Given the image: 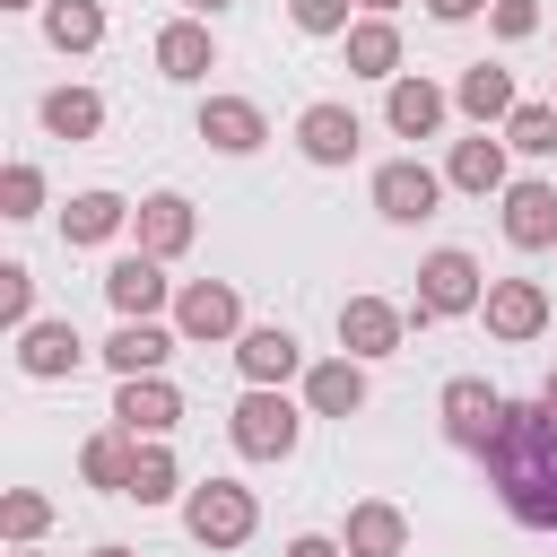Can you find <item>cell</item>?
<instances>
[{"mask_svg":"<svg viewBox=\"0 0 557 557\" xmlns=\"http://www.w3.org/2000/svg\"><path fill=\"white\" fill-rule=\"evenodd\" d=\"M487 305V270L461 252V244H435L426 261H418V305H409V322H453V313H479Z\"/></svg>","mask_w":557,"mask_h":557,"instance_id":"cell-2","label":"cell"},{"mask_svg":"<svg viewBox=\"0 0 557 557\" xmlns=\"http://www.w3.org/2000/svg\"><path fill=\"white\" fill-rule=\"evenodd\" d=\"M131 235H139V252H148V261H174V252L200 235V218H191V200H183V191H148V200L131 209Z\"/></svg>","mask_w":557,"mask_h":557,"instance_id":"cell-13","label":"cell"},{"mask_svg":"<svg viewBox=\"0 0 557 557\" xmlns=\"http://www.w3.org/2000/svg\"><path fill=\"white\" fill-rule=\"evenodd\" d=\"M165 296H174L165 261H148L139 244H131V252H122V261L104 270V305H113L122 322H157V313H165Z\"/></svg>","mask_w":557,"mask_h":557,"instance_id":"cell-6","label":"cell"},{"mask_svg":"<svg viewBox=\"0 0 557 557\" xmlns=\"http://www.w3.org/2000/svg\"><path fill=\"white\" fill-rule=\"evenodd\" d=\"M540 409H548V418H557V374H548V383H540Z\"/></svg>","mask_w":557,"mask_h":557,"instance_id":"cell-40","label":"cell"},{"mask_svg":"<svg viewBox=\"0 0 557 557\" xmlns=\"http://www.w3.org/2000/svg\"><path fill=\"white\" fill-rule=\"evenodd\" d=\"M453 104H461V113L487 131V122H513V104H522V96H513V70L470 61V70H461V87H453Z\"/></svg>","mask_w":557,"mask_h":557,"instance_id":"cell-23","label":"cell"},{"mask_svg":"<svg viewBox=\"0 0 557 557\" xmlns=\"http://www.w3.org/2000/svg\"><path fill=\"white\" fill-rule=\"evenodd\" d=\"M122 226H131V200H122V191H78V200L61 209V235H70V244H113Z\"/></svg>","mask_w":557,"mask_h":557,"instance_id":"cell-27","label":"cell"},{"mask_svg":"<svg viewBox=\"0 0 557 557\" xmlns=\"http://www.w3.org/2000/svg\"><path fill=\"white\" fill-rule=\"evenodd\" d=\"M157 70L165 78H209L218 70V35H209V17H174V26H157Z\"/></svg>","mask_w":557,"mask_h":557,"instance_id":"cell-17","label":"cell"},{"mask_svg":"<svg viewBox=\"0 0 557 557\" xmlns=\"http://www.w3.org/2000/svg\"><path fill=\"white\" fill-rule=\"evenodd\" d=\"M78 357H87V339H78L70 322H26V331H17V366H26L35 383H61V374H78Z\"/></svg>","mask_w":557,"mask_h":557,"instance_id":"cell-19","label":"cell"},{"mask_svg":"<svg viewBox=\"0 0 557 557\" xmlns=\"http://www.w3.org/2000/svg\"><path fill=\"white\" fill-rule=\"evenodd\" d=\"M44 522H52V496H35V487H9L0 496V531L26 548V540H44Z\"/></svg>","mask_w":557,"mask_h":557,"instance_id":"cell-32","label":"cell"},{"mask_svg":"<svg viewBox=\"0 0 557 557\" xmlns=\"http://www.w3.org/2000/svg\"><path fill=\"white\" fill-rule=\"evenodd\" d=\"M113 426H122V435H148V444H165V435L183 426V392H174L165 374H131V383L113 392Z\"/></svg>","mask_w":557,"mask_h":557,"instance_id":"cell-7","label":"cell"},{"mask_svg":"<svg viewBox=\"0 0 557 557\" xmlns=\"http://www.w3.org/2000/svg\"><path fill=\"white\" fill-rule=\"evenodd\" d=\"M357 9H366V17H392V9H400V0H357Z\"/></svg>","mask_w":557,"mask_h":557,"instance_id":"cell-39","label":"cell"},{"mask_svg":"<svg viewBox=\"0 0 557 557\" xmlns=\"http://www.w3.org/2000/svg\"><path fill=\"white\" fill-rule=\"evenodd\" d=\"M226 435H235V453H244V461H287V453H296V435H305V409H296L287 392H244V400H235V418H226Z\"/></svg>","mask_w":557,"mask_h":557,"instance_id":"cell-3","label":"cell"},{"mask_svg":"<svg viewBox=\"0 0 557 557\" xmlns=\"http://www.w3.org/2000/svg\"><path fill=\"white\" fill-rule=\"evenodd\" d=\"M0 9H35V0H0Z\"/></svg>","mask_w":557,"mask_h":557,"instance_id":"cell-42","label":"cell"},{"mask_svg":"<svg viewBox=\"0 0 557 557\" xmlns=\"http://www.w3.org/2000/svg\"><path fill=\"white\" fill-rule=\"evenodd\" d=\"M287 557H348L339 540H322V531H305V540H287Z\"/></svg>","mask_w":557,"mask_h":557,"instance_id":"cell-38","label":"cell"},{"mask_svg":"<svg viewBox=\"0 0 557 557\" xmlns=\"http://www.w3.org/2000/svg\"><path fill=\"white\" fill-rule=\"evenodd\" d=\"M357 139H366V122H357L348 104H305V113H296V148H305L313 165H348Z\"/></svg>","mask_w":557,"mask_h":557,"instance_id":"cell-16","label":"cell"},{"mask_svg":"<svg viewBox=\"0 0 557 557\" xmlns=\"http://www.w3.org/2000/svg\"><path fill=\"white\" fill-rule=\"evenodd\" d=\"M183 496V470L165 444H139V470H131V505H174Z\"/></svg>","mask_w":557,"mask_h":557,"instance_id":"cell-30","label":"cell"},{"mask_svg":"<svg viewBox=\"0 0 557 557\" xmlns=\"http://www.w3.org/2000/svg\"><path fill=\"white\" fill-rule=\"evenodd\" d=\"M348 9H357V0H287V17H296L305 35H348V26H357Z\"/></svg>","mask_w":557,"mask_h":557,"instance_id":"cell-35","label":"cell"},{"mask_svg":"<svg viewBox=\"0 0 557 557\" xmlns=\"http://www.w3.org/2000/svg\"><path fill=\"white\" fill-rule=\"evenodd\" d=\"M44 131L52 139H96L104 131V96L96 87H52L44 96Z\"/></svg>","mask_w":557,"mask_h":557,"instance_id":"cell-28","label":"cell"},{"mask_svg":"<svg viewBox=\"0 0 557 557\" xmlns=\"http://www.w3.org/2000/svg\"><path fill=\"white\" fill-rule=\"evenodd\" d=\"M174 339H183V331H165V322H122V331L104 339V366H113L122 383H131V374H165Z\"/></svg>","mask_w":557,"mask_h":557,"instance_id":"cell-22","label":"cell"},{"mask_svg":"<svg viewBox=\"0 0 557 557\" xmlns=\"http://www.w3.org/2000/svg\"><path fill=\"white\" fill-rule=\"evenodd\" d=\"M252 522H261V505H252V487H235V479H200V487L183 496V531H191L200 548H244Z\"/></svg>","mask_w":557,"mask_h":557,"instance_id":"cell-4","label":"cell"},{"mask_svg":"<svg viewBox=\"0 0 557 557\" xmlns=\"http://www.w3.org/2000/svg\"><path fill=\"white\" fill-rule=\"evenodd\" d=\"M235 366H244V383H252V392H278L287 374H305V348H296V331L252 322V331L235 339Z\"/></svg>","mask_w":557,"mask_h":557,"instance_id":"cell-14","label":"cell"},{"mask_svg":"<svg viewBox=\"0 0 557 557\" xmlns=\"http://www.w3.org/2000/svg\"><path fill=\"white\" fill-rule=\"evenodd\" d=\"M305 409H313V418H357V409H366V366H357V357L305 366Z\"/></svg>","mask_w":557,"mask_h":557,"instance_id":"cell-20","label":"cell"},{"mask_svg":"<svg viewBox=\"0 0 557 557\" xmlns=\"http://www.w3.org/2000/svg\"><path fill=\"white\" fill-rule=\"evenodd\" d=\"M78 470H87V487H104V496H131V470H139V435H122V426L87 435Z\"/></svg>","mask_w":557,"mask_h":557,"instance_id":"cell-26","label":"cell"},{"mask_svg":"<svg viewBox=\"0 0 557 557\" xmlns=\"http://www.w3.org/2000/svg\"><path fill=\"white\" fill-rule=\"evenodd\" d=\"M44 35H52V52H96L104 44V9L96 0H44Z\"/></svg>","mask_w":557,"mask_h":557,"instance_id":"cell-29","label":"cell"},{"mask_svg":"<svg viewBox=\"0 0 557 557\" xmlns=\"http://www.w3.org/2000/svg\"><path fill=\"white\" fill-rule=\"evenodd\" d=\"M218 9H226V0H191V17H218Z\"/></svg>","mask_w":557,"mask_h":557,"instance_id":"cell-41","label":"cell"},{"mask_svg":"<svg viewBox=\"0 0 557 557\" xmlns=\"http://www.w3.org/2000/svg\"><path fill=\"white\" fill-rule=\"evenodd\" d=\"M96 557H131V548H96Z\"/></svg>","mask_w":557,"mask_h":557,"instance_id":"cell-43","label":"cell"},{"mask_svg":"<svg viewBox=\"0 0 557 557\" xmlns=\"http://www.w3.org/2000/svg\"><path fill=\"white\" fill-rule=\"evenodd\" d=\"M35 209H44V174L17 157V165L0 174V218H35Z\"/></svg>","mask_w":557,"mask_h":557,"instance_id":"cell-34","label":"cell"},{"mask_svg":"<svg viewBox=\"0 0 557 557\" xmlns=\"http://www.w3.org/2000/svg\"><path fill=\"white\" fill-rule=\"evenodd\" d=\"M505 148H522V157H557V104H513Z\"/></svg>","mask_w":557,"mask_h":557,"instance_id":"cell-31","label":"cell"},{"mask_svg":"<svg viewBox=\"0 0 557 557\" xmlns=\"http://www.w3.org/2000/svg\"><path fill=\"white\" fill-rule=\"evenodd\" d=\"M339 44H348V78H400V26L392 17H357Z\"/></svg>","mask_w":557,"mask_h":557,"instance_id":"cell-24","label":"cell"},{"mask_svg":"<svg viewBox=\"0 0 557 557\" xmlns=\"http://www.w3.org/2000/svg\"><path fill=\"white\" fill-rule=\"evenodd\" d=\"M496 426H505V392H487L479 374H453V383H444V435H453L461 453H487Z\"/></svg>","mask_w":557,"mask_h":557,"instance_id":"cell-10","label":"cell"},{"mask_svg":"<svg viewBox=\"0 0 557 557\" xmlns=\"http://www.w3.org/2000/svg\"><path fill=\"white\" fill-rule=\"evenodd\" d=\"M0 322H9V331L35 322V270H26V261H0Z\"/></svg>","mask_w":557,"mask_h":557,"instance_id":"cell-33","label":"cell"},{"mask_svg":"<svg viewBox=\"0 0 557 557\" xmlns=\"http://www.w3.org/2000/svg\"><path fill=\"white\" fill-rule=\"evenodd\" d=\"M479 461L522 531H557V418L540 400H505V426L487 435Z\"/></svg>","mask_w":557,"mask_h":557,"instance_id":"cell-1","label":"cell"},{"mask_svg":"<svg viewBox=\"0 0 557 557\" xmlns=\"http://www.w3.org/2000/svg\"><path fill=\"white\" fill-rule=\"evenodd\" d=\"M444 113H453V96H444L435 78H392V96H383V122H392L400 139H435Z\"/></svg>","mask_w":557,"mask_h":557,"instance_id":"cell-18","label":"cell"},{"mask_svg":"<svg viewBox=\"0 0 557 557\" xmlns=\"http://www.w3.org/2000/svg\"><path fill=\"white\" fill-rule=\"evenodd\" d=\"M200 139H209L218 157H252V148L270 139V122H261L252 96H209V104H200Z\"/></svg>","mask_w":557,"mask_h":557,"instance_id":"cell-15","label":"cell"},{"mask_svg":"<svg viewBox=\"0 0 557 557\" xmlns=\"http://www.w3.org/2000/svg\"><path fill=\"white\" fill-rule=\"evenodd\" d=\"M548 104H557V96H548Z\"/></svg>","mask_w":557,"mask_h":557,"instance_id":"cell-45","label":"cell"},{"mask_svg":"<svg viewBox=\"0 0 557 557\" xmlns=\"http://www.w3.org/2000/svg\"><path fill=\"white\" fill-rule=\"evenodd\" d=\"M339 548H348V557H400V548H409V513L383 505V496H366V505H348Z\"/></svg>","mask_w":557,"mask_h":557,"instance_id":"cell-21","label":"cell"},{"mask_svg":"<svg viewBox=\"0 0 557 557\" xmlns=\"http://www.w3.org/2000/svg\"><path fill=\"white\" fill-rule=\"evenodd\" d=\"M479 9H496V0H426L435 26H461V17H479Z\"/></svg>","mask_w":557,"mask_h":557,"instance_id":"cell-37","label":"cell"},{"mask_svg":"<svg viewBox=\"0 0 557 557\" xmlns=\"http://www.w3.org/2000/svg\"><path fill=\"white\" fill-rule=\"evenodd\" d=\"M444 183H453V191H479V200L505 191V139H487V131H479V139H453Z\"/></svg>","mask_w":557,"mask_h":557,"instance_id":"cell-25","label":"cell"},{"mask_svg":"<svg viewBox=\"0 0 557 557\" xmlns=\"http://www.w3.org/2000/svg\"><path fill=\"white\" fill-rule=\"evenodd\" d=\"M400 331H409V313H400V305H383V296H348V305H339V357H357V366L392 357V348H400Z\"/></svg>","mask_w":557,"mask_h":557,"instance_id":"cell-9","label":"cell"},{"mask_svg":"<svg viewBox=\"0 0 557 557\" xmlns=\"http://www.w3.org/2000/svg\"><path fill=\"white\" fill-rule=\"evenodd\" d=\"M17 557H35V548H17Z\"/></svg>","mask_w":557,"mask_h":557,"instance_id":"cell-44","label":"cell"},{"mask_svg":"<svg viewBox=\"0 0 557 557\" xmlns=\"http://www.w3.org/2000/svg\"><path fill=\"white\" fill-rule=\"evenodd\" d=\"M505 244H513V252H548V244H557V183H548V174L505 183Z\"/></svg>","mask_w":557,"mask_h":557,"instance_id":"cell-11","label":"cell"},{"mask_svg":"<svg viewBox=\"0 0 557 557\" xmlns=\"http://www.w3.org/2000/svg\"><path fill=\"white\" fill-rule=\"evenodd\" d=\"M479 322H487L496 339H540V331H548V287H540V278H487Z\"/></svg>","mask_w":557,"mask_h":557,"instance_id":"cell-12","label":"cell"},{"mask_svg":"<svg viewBox=\"0 0 557 557\" xmlns=\"http://www.w3.org/2000/svg\"><path fill=\"white\" fill-rule=\"evenodd\" d=\"M435 200H444V174H435V165H418V157H392V165L374 174V209H383L392 226L435 218Z\"/></svg>","mask_w":557,"mask_h":557,"instance_id":"cell-8","label":"cell"},{"mask_svg":"<svg viewBox=\"0 0 557 557\" xmlns=\"http://www.w3.org/2000/svg\"><path fill=\"white\" fill-rule=\"evenodd\" d=\"M174 331H183V339H200V348L244 339V296H235L226 278H191V287L174 296Z\"/></svg>","mask_w":557,"mask_h":557,"instance_id":"cell-5","label":"cell"},{"mask_svg":"<svg viewBox=\"0 0 557 557\" xmlns=\"http://www.w3.org/2000/svg\"><path fill=\"white\" fill-rule=\"evenodd\" d=\"M487 26H496L505 44H522V35H540V0H496V9H487Z\"/></svg>","mask_w":557,"mask_h":557,"instance_id":"cell-36","label":"cell"}]
</instances>
